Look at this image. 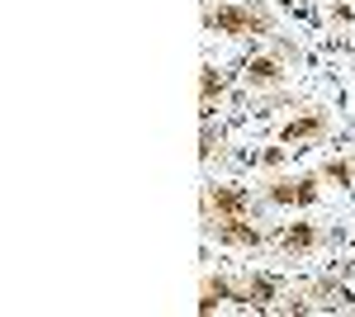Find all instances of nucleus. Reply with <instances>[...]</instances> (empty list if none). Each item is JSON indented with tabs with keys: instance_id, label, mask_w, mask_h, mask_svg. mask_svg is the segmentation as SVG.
Segmentation results:
<instances>
[{
	"instance_id": "obj_3",
	"label": "nucleus",
	"mask_w": 355,
	"mask_h": 317,
	"mask_svg": "<svg viewBox=\"0 0 355 317\" xmlns=\"http://www.w3.org/2000/svg\"><path fill=\"white\" fill-rule=\"evenodd\" d=\"M223 241H232V246H256V228H246V223H227V228H218Z\"/></svg>"
},
{
	"instance_id": "obj_8",
	"label": "nucleus",
	"mask_w": 355,
	"mask_h": 317,
	"mask_svg": "<svg viewBox=\"0 0 355 317\" xmlns=\"http://www.w3.org/2000/svg\"><path fill=\"white\" fill-rule=\"evenodd\" d=\"M270 293H275V284H270V280H251V298H256V303H266Z\"/></svg>"
},
{
	"instance_id": "obj_6",
	"label": "nucleus",
	"mask_w": 355,
	"mask_h": 317,
	"mask_svg": "<svg viewBox=\"0 0 355 317\" xmlns=\"http://www.w3.org/2000/svg\"><path fill=\"white\" fill-rule=\"evenodd\" d=\"M284 246H289V251H294V246H313V228H308V223L289 228V232H284Z\"/></svg>"
},
{
	"instance_id": "obj_10",
	"label": "nucleus",
	"mask_w": 355,
	"mask_h": 317,
	"mask_svg": "<svg viewBox=\"0 0 355 317\" xmlns=\"http://www.w3.org/2000/svg\"><path fill=\"white\" fill-rule=\"evenodd\" d=\"M327 175H331V180H336V185H346V180H351V171H346L341 161H331V166H327Z\"/></svg>"
},
{
	"instance_id": "obj_2",
	"label": "nucleus",
	"mask_w": 355,
	"mask_h": 317,
	"mask_svg": "<svg viewBox=\"0 0 355 317\" xmlns=\"http://www.w3.org/2000/svg\"><path fill=\"white\" fill-rule=\"evenodd\" d=\"M246 189H214V209L218 213H246Z\"/></svg>"
},
{
	"instance_id": "obj_5",
	"label": "nucleus",
	"mask_w": 355,
	"mask_h": 317,
	"mask_svg": "<svg viewBox=\"0 0 355 317\" xmlns=\"http://www.w3.org/2000/svg\"><path fill=\"white\" fill-rule=\"evenodd\" d=\"M246 76L261 80V85H270V80H279V67H275V62H266V57H256V62L246 67Z\"/></svg>"
},
{
	"instance_id": "obj_7",
	"label": "nucleus",
	"mask_w": 355,
	"mask_h": 317,
	"mask_svg": "<svg viewBox=\"0 0 355 317\" xmlns=\"http://www.w3.org/2000/svg\"><path fill=\"white\" fill-rule=\"evenodd\" d=\"M223 298H227V284H223V280H209V284H204V308H214Z\"/></svg>"
},
{
	"instance_id": "obj_9",
	"label": "nucleus",
	"mask_w": 355,
	"mask_h": 317,
	"mask_svg": "<svg viewBox=\"0 0 355 317\" xmlns=\"http://www.w3.org/2000/svg\"><path fill=\"white\" fill-rule=\"evenodd\" d=\"M214 90H223V80H218V71L209 67V71H204V100H214Z\"/></svg>"
},
{
	"instance_id": "obj_4",
	"label": "nucleus",
	"mask_w": 355,
	"mask_h": 317,
	"mask_svg": "<svg viewBox=\"0 0 355 317\" xmlns=\"http://www.w3.org/2000/svg\"><path fill=\"white\" fill-rule=\"evenodd\" d=\"M313 132H322V119H294V123H284V142H294V137H313Z\"/></svg>"
},
{
	"instance_id": "obj_1",
	"label": "nucleus",
	"mask_w": 355,
	"mask_h": 317,
	"mask_svg": "<svg viewBox=\"0 0 355 317\" xmlns=\"http://www.w3.org/2000/svg\"><path fill=\"white\" fill-rule=\"evenodd\" d=\"M209 24L223 28V33H256L261 19H251L246 10H214V15H209Z\"/></svg>"
}]
</instances>
